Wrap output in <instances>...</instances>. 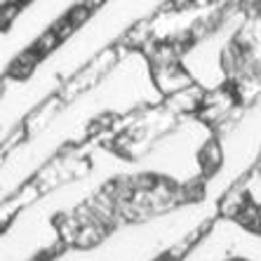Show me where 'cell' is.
I'll use <instances>...</instances> for the list:
<instances>
[{
	"label": "cell",
	"mask_w": 261,
	"mask_h": 261,
	"mask_svg": "<svg viewBox=\"0 0 261 261\" xmlns=\"http://www.w3.org/2000/svg\"><path fill=\"white\" fill-rule=\"evenodd\" d=\"M224 261H249V259H245V256H228V259H224Z\"/></svg>",
	"instance_id": "obj_1"
}]
</instances>
